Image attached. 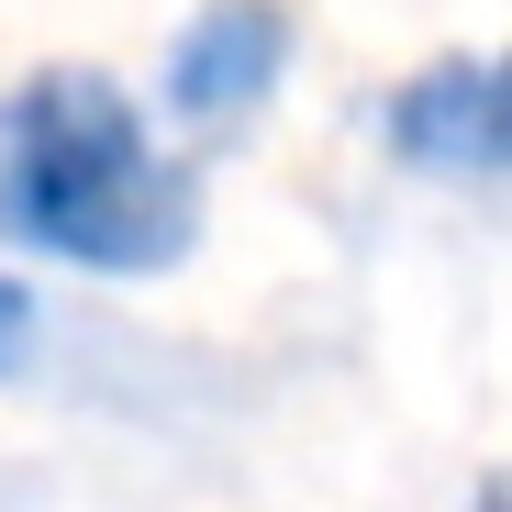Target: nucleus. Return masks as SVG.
Instances as JSON below:
<instances>
[{
  "instance_id": "nucleus-1",
  "label": "nucleus",
  "mask_w": 512,
  "mask_h": 512,
  "mask_svg": "<svg viewBox=\"0 0 512 512\" xmlns=\"http://www.w3.org/2000/svg\"><path fill=\"white\" fill-rule=\"evenodd\" d=\"M0 234L90 279H156L201 245V179L123 78L45 67L0 101Z\"/></svg>"
},
{
  "instance_id": "nucleus-2",
  "label": "nucleus",
  "mask_w": 512,
  "mask_h": 512,
  "mask_svg": "<svg viewBox=\"0 0 512 512\" xmlns=\"http://www.w3.org/2000/svg\"><path fill=\"white\" fill-rule=\"evenodd\" d=\"M379 145L423 179H512V45L412 67L379 112Z\"/></svg>"
},
{
  "instance_id": "nucleus-3",
  "label": "nucleus",
  "mask_w": 512,
  "mask_h": 512,
  "mask_svg": "<svg viewBox=\"0 0 512 512\" xmlns=\"http://www.w3.org/2000/svg\"><path fill=\"white\" fill-rule=\"evenodd\" d=\"M279 67H290V23L268 12V0H212V12L179 34V56H167V101H179L190 123H245L279 90Z\"/></svg>"
},
{
  "instance_id": "nucleus-4",
  "label": "nucleus",
  "mask_w": 512,
  "mask_h": 512,
  "mask_svg": "<svg viewBox=\"0 0 512 512\" xmlns=\"http://www.w3.org/2000/svg\"><path fill=\"white\" fill-rule=\"evenodd\" d=\"M34 346V301H23V279H0V368H12Z\"/></svg>"
},
{
  "instance_id": "nucleus-5",
  "label": "nucleus",
  "mask_w": 512,
  "mask_h": 512,
  "mask_svg": "<svg viewBox=\"0 0 512 512\" xmlns=\"http://www.w3.org/2000/svg\"><path fill=\"white\" fill-rule=\"evenodd\" d=\"M479 512H512V468H501V479H490V501H479Z\"/></svg>"
}]
</instances>
